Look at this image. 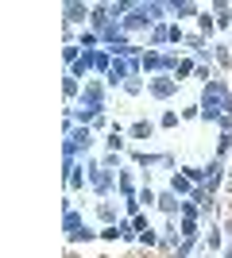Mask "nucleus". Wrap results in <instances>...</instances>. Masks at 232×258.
Instances as JSON below:
<instances>
[{
  "label": "nucleus",
  "instance_id": "obj_1",
  "mask_svg": "<svg viewBox=\"0 0 232 258\" xmlns=\"http://www.w3.org/2000/svg\"><path fill=\"white\" fill-rule=\"evenodd\" d=\"M201 119L205 123H221L224 116H232V85L221 81V77H213L209 85H201Z\"/></svg>",
  "mask_w": 232,
  "mask_h": 258
},
{
  "label": "nucleus",
  "instance_id": "obj_2",
  "mask_svg": "<svg viewBox=\"0 0 232 258\" xmlns=\"http://www.w3.org/2000/svg\"><path fill=\"white\" fill-rule=\"evenodd\" d=\"M62 231H66V243H89V239H97L101 231L85 224V216L77 212V208H66L62 212Z\"/></svg>",
  "mask_w": 232,
  "mask_h": 258
},
{
  "label": "nucleus",
  "instance_id": "obj_3",
  "mask_svg": "<svg viewBox=\"0 0 232 258\" xmlns=\"http://www.w3.org/2000/svg\"><path fill=\"white\" fill-rule=\"evenodd\" d=\"M93 135H97L93 127H81V123H77V127L66 135V143H62V158L77 162L81 154H89V151H93Z\"/></svg>",
  "mask_w": 232,
  "mask_h": 258
},
{
  "label": "nucleus",
  "instance_id": "obj_4",
  "mask_svg": "<svg viewBox=\"0 0 232 258\" xmlns=\"http://www.w3.org/2000/svg\"><path fill=\"white\" fill-rule=\"evenodd\" d=\"M85 170H89V189H93V193H97L101 201H105V197H109L112 189H116V173H112V170H105L101 162H85Z\"/></svg>",
  "mask_w": 232,
  "mask_h": 258
},
{
  "label": "nucleus",
  "instance_id": "obj_5",
  "mask_svg": "<svg viewBox=\"0 0 232 258\" xmlns=\"http://www.w3.org/2000/svg\"><path fill=\"white\" fill-rule=\"evenodd\" d=\"M105 104H109V89L101 85V81H85V89H81V104H77V108H89V112L105 116Z\"/></svg>",
  "mask_w": 232,
  "mask_h": 258
},
{
  "label": "nucleus",
  "instance_id": "obj_6",
  "mask_svg": "<svg viewBox=\"0 0 232 258\" xmlns=\"http://www.w3.org/2000/svg\"><path fill=\"white\" fill-rule=\"evenodd\" d=\"M128 162H132V166H147V170H151V166H174V154L170 151H128Z\"/></svg>",
  "mask_w": 232,
  "mask_h": 258
},
{
  "label": "nucleus",
  "instance_id": "obj_7",
  "mask_svg": "<svg viewBox=\"0 0 232 258\" xmlns=\"http://www.w3.org/2000/svg\"><path fill=\"white\" fill-rule=\"evenodd\" d=\"M147 93H151L155 100H170V97H178V77H166V74L147 77Z\"/></svg>",
  "mask_w": 232,
  "mask_h": 258
},
{
  "label": "nucleus",
  "instance_id": "obj_8",
  "mask_svg": "<svg viewBox=\"0 0 232 258\" xmlns=\"http://www.w3.org/2000/svg\"><path fill=\"white\" fill-rule=\"evenodd\" d=\"M89 16H93V4H85V0H70V4H62V20H66V27H81Z\"/></svg>",
  "mask_w": 232,
  "mask_h": 258
},
{
  "label": "nucleus",
  "instance_id": "obj_9",
  "mask_svg": "<svg viewBox=\"0 0 232 258\" xmlns=\"http://www.w3.org/2000/svg\"><path fill=\"white\" fill-rule=\"evenodd\" d=\"M205 170H209V177H205V185H201V189L217 193V189L228 181V170H224V162H221V158H209V166H205Z\"/></svg>",
  "mask_w": 232,
  "mask_h": 258
},
{
  "label": "nucleus",
  "instance_id": "obj_10",
  "mask_svg": "<svg viewBox=\"0 0 232 258\" xmlns=\"http://www.w3.org/2000/svg\"><path fill=\"white\" fill-rule=\"evenodd\" d=\"M62 173H66V189L74 193V189H81V185H89V170L81 166V162H66L62 166Z\"/></svg>",
  "mask_w": 232,
  "mask_h": 258
},
{
  "label": "nucleus",
  "instance_id": "obj_11",
  "mask_svg": "<svg viewBox=\"0 0 232 258\" xmlns=\"http://www.w3.org/2000/svg\"><path fill=\"white\" fill-rule=\"evenodd\" d=\"M159 212H163L166 220H178V212H182V197H178L174 189H163V193H159Z\"/></svg>",
  "mask_w": 232,
  "mask_h": 258
},
{
  "label": "nucleus",
  "instance_id": "obj_12",
  "mask_svg": "<svg viewBox=\"0 0 232 258\" xmlns=\"http://www.w3.org/2000/svg\"><path fill=\"white\" fill-rule=\"evenodd\" d=\"M116 193L124 197V205L140 201V189H135V181H132V170H120V173H116Z\"/></svg>",
  "mask_w": 232,
  "mask_h": 258
},
{
  "label": "nucleus",
  "instance_id": "obj_13",
  "mask_svg": "<svg viewBox=\"0 0 232 258\" xmlns=\"http://www.w3.org/2000/svg\"><path fill=\"white\" fill-rule=\"evenodd\" d=\"M105 147H109L112 154H128V131H124L120 123H112V131L105 135Z\"/></svg>",
  "mask_w": 232,
  "mask_h": 258
},
{
  "label": "nucleus",
  "instance_id": "obj_14",
  "mask_svg": "<svg viewBox=\"0 0 232 258\" xmlns=\"http://www.w3.org/2000/svg\"><path fill=\"white\" fill-rule=\"evenodd\" d=\"M166 8H170V12L178 16V23H182V20H190V16H194V20L201 16V4H194V0H166Z\"/></svg>",
  "mask_w": 232,
  "mask_h": 258
},
{
  "label": "nucleus",
  "instance_id": "obj_15",
  "mask_svg": "<svg viewBox=\"0 0 232 258\" xmlns=\"http://www.w3.org/2000/svg\"><path fill=\"white\" fill-rule=\"evenodd\" d=\"M97 220H101V227H116L124 216L116 212V205H112V201H97Z\"/></svg>",
  "mask_w": 232,
  "mask_h": 258
},
{
  "label": "nucleus",
  "instance_id": "obj_16",
  "mask_svg": "<svg viewBox=\"0 0 232 258\" xmlns=\"http://www.w3.org/2000/svg\"><path fill=\"white\" fill-rule=\"evenodd\" d=\"M166 189H174V193L182 197V201H190V193H194L198 185H194V181H190V177H186V173L178 170V173H170V185H166Z\"/></svg>",
  "mask_w": 232,
  "mask_h": 258
},
{
  "label": "nucleus",
  "instance_id": "obj_17",
  "mask_svg": "<svg viewBox=\"0 0 232 258\" xmlns=\"http://www.w3.org/2000/svg\"><path fill=\"white\" fill-rule=\"evenodd\" d=\"M170 43V23H155L151 31H147V50H155V46H166Z\"/></svg>",
  "mask_w": 232,
  "mask_h": 258
},
{
  "label": "nucleus",
  "instance_id": "obj_18",
  "mask_svg": "<svg viewBox=\"0 0 232 258\" xmlns=\"http://www.w3.org/2000/svg\"><path fill=\"white\" fill-rule=\"evenodd\" d=\"M209 12H213V20H217V27H232V4L228 0H213Z\"/></svg>",
  "mask_w": 232,
  "mask_h": 258
},
{
  "label": "nucleus",
  "instance_id": "obj_19",
  "mask_svg": "<svg viewBox=\"0 0 232 258\" xmlns=\"http://www.w3.org/2000/svg\"><path fill=\"white\" fill-rule=\"evenodd\" d=\"M205 254H213V250H224V227H217V224H209V231H205Z\"/></svg>",
  "mask_w": 232,
  "mask_h": 258
},
{
  "label": "nucleus",
  "instance_id": "obj_20",
  "mask_svg": "<svg viewBox=\"0 0 232 258\" xmlns=\"http://www.w3.org/2000/svg\"><path fill=\"white\" fill-rule=\"evenodd\" d=\"M155 135V123L151 119H135L132 127H128V139H151Z\"/></svg>",
  "mask_w": 232,
  "mask_h": 258
},
{
  "label": "nucleus",
  "instance_id": "obj_21",
  "mask_svg": "<svg viewBox=\"0 0 232 258\" xmlns=\"http://www.w3.org/2000/svg\"><path fill=\"white\" fill-rule=\"evenodd\" d=\"M178 227H182V239H201V220H190V216H178Z\"/></svg>",
  "mask_w": 232,
  "mask_h": 258
},
{
  "label": "nucleus",
  "instance_id": "obj_22",
  "mask_svg": "<svg viewBox=\"0 0 232 258\" xmlns=\"http://www.w3.org/2000/svg\"><path fill=\"white\" fill-rule=\"evenodd\" d=\"M81 89H85V85H81V81H77V77H62V97H66V100H81Z\"/></svg>",
  "mask_w": 232,
  "mask_h": 258
},
{
  "label": "nucleus",
  "instance_id": "obj_23",
  "mask_svg": "<svg viewBox=\"0 0 232 258\" xmlns=\"http://www.w3.org/2000/svg\"><path fill=\"white\" fill-rule=\"evenodd\" d=\"M77 46H81V50H101V35L85 27V31L77 35Z\"/></svg>",
  "mask_w": 232,
  "mask_h": 258
},
{
  "label": "nucleus",
  "instance_id": "obj_24",
  "mask_svg": "<svg viewBox=\"0 0 232 258\" xmlns=\"http://www.w3.org/2000/svg\"><path fill=\"white\" fill-rule=\"evenodd\" d=\"M213 31H217V20H213L209 8H201V16H198V35H213Z\"/></svg>",
  "mask_w": 232,
  "mask_h": 258
},
{
  "label": "nucleus",
  "instance_id": "obj_25",
  "mask_svg": "<svg viewBox=\"0 0 232 258\" xmlns=\"http://www.w3.org/2000/svg\"><path fill=\"white\" fill-rule=\"evenodd\" d=\"M182 173H186L194 185H205V177H209V170H205V166H182Z\"/></svg>",
  "mask_w": 232,
  "mask_h": 258
},
{
  "label": "nucleus",
  "instance_id": "obj_26",
  "mask_svg": "<svg viewBox=\"0 0 232 258\" xmlns=\"http://www.w3.org/2000/svg\"><path fill=\"white\" fill-rule=\"evenodd\" d=\"M190 74H198V58H182V66H178V74H174V77H178V85H182Z\"/></svg>",
  "mask_w": 232,
  "mask_h": 258
},
{
  "label": "nucleus",
  "instance_id": "obj_27",
  "mask_svg": "<svg viewBox=\"0 0 232 258\" xmlns=\"http://www.w3.org/2000/svg\"><path fill=\"white\" fill-rule=\"evenodd\" d=\"M81 54H85V50H81L77 43H66V46H62V62H66V70L77 62V58H81Z\"/></svg>",
  "mask_w": 232,
  "mask_h": 258
},
{
  "label": "nucleus",
  "instance_id": "obj_28",
  "mask_svg": "<svg viewBox=\"0 0 232 258\" xmlns=\"http://www.w3.org/2000/svg\"><path fill=\"white\" fill-rule=\"evenodd\" d=\"M213 62L221 66V70H228V66H232V50H228V46H213Z\"/></svg>",
  "mask_w": 232,
  "mask_h": 258
},
{
  "label": "nucleus",
  "instance_id": "obj_29",
  "mask_svg": "<svg viewBox=\"0 0 232 258\" xmlns=\"http://www.w3.org/2000/svg\"><path fill=\"white\" fill-rule=\"evenodd\" d=\"M194 250H198V239H182L174 247V258H194Z\"/></svg>",
  "mask_w": 232,
  "mask_h": 258
},
{
  "label": "nucleus",
  "instance_id": "obj_30",
  "mask_svg": "<svg viewBox=\"0 0 232 258\" xmlns=\"http://www.w3.org/2000/svg\"><path fill=\"white\" fill-rule=\"evenodd\" d=\"M232 151V131H221V139H217V154H213V158H221L224 162V154Z\"/></svg>",
  "mask_w": 232,
  "mask_h": 258
},
{
  "label": "nucleus",
  "instance_id": "obj_31",
  "mask_svg": "<svg viewBox=\"0 0 232 258\" xmlns=\"http://www.w3.org/2000/svg\"><path fill=\"white\" fill-rule=\"evenodd\" d=\"M144 89H147V81H144V77H128V81H124V93H128V97H140Z\"/></svg>",
  "mask_w": 232,
  "mask_h": 258
},
{
  "label": "nucleus",
  "instance_id": "obj_32",
  "mask_svg": "<svg viewBox=\"0 0 232 258\" xmlns=\"http://www.w3.org/2000/svg\"><path fill=\"white\" fill-rule=\"evenodd\" d=\"M140 247H163V235H159L155 227H147L144 235H140Z\"/></svg>",
  "mask_w": 232,
  "mask_h": 258
},
{
  "label": "nucleus",
  "instance_id": "obj_33",
  "mask_svg": "<svg viewBox=\"0 0 232 258\" xmlns=\"http://www.w3.org/2000/svg\"><path fill=\"white\" fill-rule=\"evenodd\" d=\"M140 205H144V208H159V193L144 185V189H140Z\"/></svg>",
  "mask_w": 232,
  "mask_h": 258
},
{
  "label": "nucleus",
  "instance_id": "obj_34",
  "mask_svg": "<svg viewBox=\"0 0 232 258\" xmlns=\"http://www.w3.org/2000/svg\"><path fill=\"white\" fill-rule=\"evenodd\" d=\"M182 46H190V50H194V54L209 50V46H205V35H186V43H182Z\"/></svg>",
  "mask_w": 232,
  "mask_h": 258
},
{
  "label": "nucleus",
  "instance_id": "obj_35",
  "mask_svg": "<svg viewBox=\"0 0 232 258\" xmlns=\"http://www.w3.org/2000/svg\"><path fill=\"white\" fill-rule=\"evenodd\" d=\"M178 119H182V112L166 108V112H163V119H159V127H178Z\"/></svg>",
  "mask_w": 232,
  "mask_h": 258
},
{
  "label": "nucleus",
  "instance_id": "obj_36",
  "mask_svg": "<svg viewBox=\"0 0 232 258\" xmlns=\"http://www.w3.org/2000/svg\"><path fill=\"white\" fill-rule=\"evenodd\" d=\"M178 216H190V220H201L205 212H201V208L194 205V201H182V212H178Z\"/></svg>",
  "mask_w": 232,
  "mask_h": 258
},
{
  "label": "nucleus",
  "instance_id": "obj_37",
  "mask_svg": "<svg viewBox=\"0 0 232 258\" xmlns=\"http://www.w3.org/2000/svg\"><path fill=\"white\" fill-rule=\"evenodd\" d=\"M101 166H105V170H112V173H120V154H105V158H101Z\"/></svg>",
  "mask_w": 232,
  "mask_h": 258
},
{
  "label": "nucleus",
  "instance_id": "obj_38",
  "mask_svg": "<svg viewBox=\"0 0 232 258\" xmlns=\"http://www.w3.org/2000/svg\"><path fill=\"white\" fill-rule=\"evenodd\" d=\"M170 43H186V31H182V23H170Z\"/></svg>",
  "mask_w": 232,
  "mask_h": 258
},
{
  "label": "nucleus",
  "instance_id": "obj_39",
  "mask_svg": "<svg viewBox=\"0 0 232 258\" xmlns=\"http://www.w3.org/2000/svg\"><path fill=\"white\" fill-rule=\"evenodd\" d=\"M182 119H201V104H186L182 108Z\"/></svg>",
  "mask_w": 232,
  "mask_h": 258
},
{
  "label": "nucleus",
  "instance_id": "obj_40",
  "mask_svg": "<svg viewBox=\"0 0 232 258\" xmlns=\"http://www.w3.org/2000/svg\"><path fill=\"white\" fill-rule=\"evenodd\" d=\"M101 239H109V243H116V239H120V231H116V227H101Z\"/></svg>",
  "mask_w": 232,
  "mask_h": 258
},
{
  "label": "nucleus",
  "instance_id": "obj_41",
  "mask_svg": "<svg viewBox=\"0 0 232 258\" xmlns=\"http://www.w3.org/2000/svg\"><path fill=\"white\" fill-rule=\"evenodd\" d=\"M221 131H232V116H224V119H221Z\"/></svg>",
  "mask_w": 232,
  "mask_h": 258
},
{
  "label": "nucleus",
  "instance_id": "obj_42",
  "mask_svg": "<svg viewBox=\"0 0 232 258\" xmlns=\"http://www.w3.org/2000/svg\"><path fill=\"white\" fill-rule=\"evenodd\" d=\"M224 235H232V216H228V220H224Z\"/></svg>",
  "mask_w": 232,
  "mask_h": 258
},
{
  "label": "nucleus",
  "instance_id": "obj_43",
  "mask_svg": "<svg viewBox=\"0 0 232 258\" xmlns=\"http://www.w3.org/2000/svg\"><path fill=\"white\" fill-rule=\"evenodd\" d=\"M221 254H224V258H232V247H224V250H221Z\"/></svg>",
  "mask_w": 232,
  "mask_h": 258
},
{
  "label": "nucleus",
  "instance_id": "obj_44",
  "mask_svg": "<svg viewBox=\"0 0 232 258\" xmlns=\"http://www.w3.org/2000/svg\"><path fill=\"white\" fill-rule=\"evenodd\" d=\"M194 258H209V254H205V250H201V254H194Z\"/></svg>",
  "mask_w": 232,
  "mask_h": 258
},
{
  "label": "nucleus",
  "instance_id": "obj_45",
  "mask_svg": "<svg viewBox=\"0 0 232 258\" xmlns=\"http://www.w3.org/2000/svg\"><path fill=\"white\" fill-rule=\"evenodd\" d=\"M228 185H232V170H228Z\"/></svg>",
  "mask_w": 232,
  "mask_h": 258
}]
</instances>
